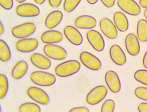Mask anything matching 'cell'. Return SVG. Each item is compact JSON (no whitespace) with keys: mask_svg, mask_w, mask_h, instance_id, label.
Returning <instances> with one entry per match:
<instances>
[{"mask_svg":"<svg viewBox=\"0 0 147 112\" xmlns=\"http://www.w3.org/2000/svg\"><path fill=\"white\" fill-rule=\"evenodd\" d=\"M16 13L17 15L24 18H32L39 15L40 8L30 3H20L16 8Z\"/></svg>","mask_w":147,"mask_h":112,"instance_id":"9c48e42d","label":"cell"},{"mask_svg":"<svg viewBox=\"0 0 147 112\" xmlns=\"http://www.w3.org/2000/svg\"><path fill=\"white\" fill-rule=\"evenodd\" d=\"M105 82L109 90L117 93L121 89V82L118 74L114 70H109L105 74Z\"/></svg>","mask_w":147,"mask_h":112,"instance_id":"5bb4252c","label":"cell"},{"mask_svg":"<svg viewBox=\"0 0 147 112\" xmlns=\"http://www.w3.org/2000/svg\"><path fill=\"white\" fill-rule=\"evenodd\" d=\"M27 0H15V1H16L17 3H24V2H26Z\"/></svg>","mask_w":147,"mask_h":112,"instance_id":"7bdbcfd3","label":"cell"},{"mask_svg":"<svg viewBox=\"0 0 147 112\" xmlns=\"http://www.w3.org/2000/svg\"><path fill=\"white\" fill-rule=\"evenodd\" d=\"M107 93L108 90L106 86H96L87 93L86 102L89 105H97L106 98Z\"/></svg>","mask_w":147,"mask_h":112,"instance_id":"3957f363","label":"cell"},{"mask_svg":"<svg viewBox=\"0 0 147 112\" xmlns=\"http://www.w3.org/2000/svg\"><path fill=\"white\" fill-rule=\"evenodd\" d=\"M81 65L77 60H69L63 62L55 68V74L60 78H67L80 72Z\"/></svg>","mask_w":147,"mask_h":112,"instance_id":"6da1fadb","label":"cell"},{"mask_svg":"<svg viewBox=\"0 0 147 112\" xmlns=\"http://www.w3.org/2000/svg\"><path fill=\"white\" fill-rule=\"evenodd\" d=\"M62 0H48V3L50 7L53 8H57L60 6Z\"/></svg>","mask_w":147,"mask_h":112,"instance_id":"e575fe53","label":"cell"},{"mask_svg":"<svg viewBox=\"0 0 147 112\" xmlns=\"http://www.w3.org/2000/svg\"><path fill=\"white\" fill-rule=\"evenodd\" d=\"M86 38L88 42L95 51L100 52L104 50L105 42L99 32L90 29L86 34Z\"/></svg>","mask_w":147,"mask_h":112,"instance_id":"ba28073f","label":"cell"},{"mask_svg":"<svg viewBox=\"0 0 147 112\" xmlns=\"http://www.w3.org/2000/svg\"><path fill=\"white\" fill-rule=\"evenodd\" d=\"M36 30V27L34 23L27 22L14 26L11 29V34L15 38L21 39L33 35Z\"/></svg>","mask_w":147,"mask_h":112,"instance_id":"277c9868","label":"cell"},{"mask_svg":"<svg viewBox=\"0 0 147 112\" xmlns=\"http://www.w3.org/2000/svg\"><path fill=\"white\" fill-rule=\"evenodd\" d=\"M109 56L113 63L117 66H122L126 63L127 57L120 46L115 44L109 49Z\"/></svg>","mask_w":147,"mask_h":112,"instance_id":"2e32d148","label":"cell"},{"mask_svg":"<svg viewBox=\"0 0 147 112\" xmlns=\"http://www.w3.org/2000/svg\"><path fill=\"white\" fill-rule=\"evenodd\" d=\"M87 2L90 4V5H95L96 3H98V2L99 1V0H86Z\"/></svg>","mask_w":147,"mask_h":112,"instance_id":"60d3db41","label":"cell"},{"mask_svg":"<svg viewBox=\"0 0 147 112\" xmlns=\"http://www.w3.org/2000/svg\"><path fill=\"white\" fill-rule=\"evenodd\" d=\"M18 111L20 112H41L39 105L33 102H26L21 104L18 107Z\"/></svg>","mask_w":147,"mask_h":112,"instance_id":"484cf974","label":"cell"},{"mask_svg":"<svg viewBox=\"0 0 147 112\" xmlns=\"http://www.w3.org/2000/svg\"><path fill=\"white\" fill-rule=\"evenodd\" d=\"M39 46V41L35 38H24L18 40L15 44L16 49L21 53H28L35 51Z\"/></svg>","mask_w":147,"mask_h":112,"instance_id":"30bf717a","label":"cell"},{"mask_svg":"<svg viewBox=\"0 0 147 112\" xmlns=\"http://www.w3.org/2000/svg\"><path fill=\"white\" fill-rule=\"evenodd\" d=\"M9 82L7 76L3 74H0V99H5L8 92Z\"/></svg>","mask_w":147,"mask_h":112,"instance_id":"d4e9b609","label":"cell"},{"mask_svg":"<svg viewBox=\"0 0 147 112\" xmlns=\"http://www.w3.org/2000/svg\"><path fill=\"white\" fill-rule=\"evenodd\" d=\"M143 15H144V17L146 18V19L147 20V8H145V9L144 10Z\"/></svg>","mask_w":147,"mask_h":112,"instance_id":"b9f144b4","label":"cell"},{"mask_svg":"<svg viewBox=\"0 0 147 112\" xmlns=\"http://www.w3.org/2000/svg\"><path fill=\"white\" fill-rule=\"evenodd\" d=\"M137 36L140 41L146 42L147 41V20L140 19L137 24Z\"/></svg>","mask_w":147,"mask_h":112,"instance_id":"603a6c76","label":"cell"},{"mask_svg":"<svg viewBox=\"0 0 147 112\" xmlns=\"http://www.w3.org/2000/svg\"><path fill=\"white\" fill-rule=\"evenodd\" d=\"M63 33L67 40L73 45L80 46L83 44V36L76 27L67 25L64 27Z\"/></svg>","mask_w":147,"mask_h":112,"instance_id":"4fadbf2b","label":"cell"},{"mask_svg":"<svg viewBox=\"0 0 147 112\" xmlns=\"http://www.w3.org/2000/svg\"><path fill=\"white\" fill-rule=\"evenodd\" d=\"M101 3L103 4V5L105 7L110 8L114 7L116 0H100Z\"/></svg>","mask_w":147,"mask_h":112,"instance_id":"d6a6232c","label":"cell"},{"mask_svg":"<svg viewBox=\"0 0 147 112\" xmlns=\"http://www.w3.org/2000/svg\"><path fill=\"white\" fill-rule=\"evenodd\" d=\"M142 63H143V66L147 69V51L144 53V54L143 56Z\"/></svg>","mask_w":147,"mask_h":112,"instance_id":"8d00e7d4","label":"cell"},{"mask_svg":"<svg viewBox=\"0 0 147 112\" xmlns=\"http://www.w3.org/2000/svg\"><path fill=\"white\" fill-rule=\"evenodd\" d=\"M77 86L80 91L83 93L87 92L89 89V82L87 77L83 75H79L76 79Z\"/></svg>","mask_w":147,"mask_h":112,"instance_id":"4316f807","label":"cell"},{"mask_svg":"<svg viewBox=\"0 0 147 112\" xmlns=\"http://www.w3.org/2000/svg\"><path fill=\"white\" fill-rule=\"evenodd\" d=\"M0 5L3 9L11 10L14 6L13 0H0Z\"/></svg>","mask_w":147,"mask_h":112,"instance_id":"1f68e13d","label":"cell"},{"mask_svg":"<svg viewBox=\"0 0 147 112\" xmlns=\"http://www.w3.org/2000/svg\"><path fill=\"white\" fill-rule=\"evenodd\" d=\"M30 79L34 84L42 87L54 85L56 81V78L54 74L41 70L34 71L32 72Z\"/></svg>","mask_w":147,"mask_h":112,"instance_id":"7a4b0ae2","label":"cell"},{"mask_svg":"<svg viewBox=\"0 0 147 112\" xmlns=\"http://www.w3.org/2000/svg\"><path fill=\"white\" fill-rule=\"evenodd\" d=\"M138 111L140 112H147V102H142L138 105Z\"/></svg>","mask_w":147,"mask_h":112,"instance_id":"d590c367","label":"cell"},{"mask_svg":"<svg viewBox=\"0 0 147 112\" xmlns=\"http://www.w3.org/2000/svg\"><path fill=\"white\" fill-rule=\"evenodd\" d=\"M99 27L102 33L109 39H115L118 36V30L114 22L107 18L100 19Z\"/></svg>","mask_w":147,"mask_h":112,"instance_id":"8fae6325","label":"cell"},{"mask_svg":"<svg viewBox=\"0 0 147 112\" xmlns=\"http://www.w3.org/2000/svg\"><path fill=\"white\" fill-rule=\"evenodd\" d=\"M117 5L123 12L130 15L137 16L141 12L139 3L134 0H117Z\"/></svg>","mask_w":147,"mask_h":112,"instance_id":"7c38bea8","label":"cell"},{"mask_svg":"<svg viewBox=\"0 0 147 112\" xmlns=\"http://www.w3.org/2000/svg\"><path fill=\"white\" fill-rule=\"evenodd\" d=\"M134 95L138 99L147 101V87L140 86L136 88Z\"/></svg>","mask_w":147,"mask_h":112,"instance_id":"4dcf8cb0","label":"cell"},{"mask_svg":"<svg viewBox=\"0 0 147 112\" xmlns=\"http://www.w3.org/2000/svg\"><path fill=\"white\" fill-rule=\"evenodd\" d=\"M134 79L140 84L147 86V70L140 69L134 72Z\"/></svg>","mask_w":147,"mask_h":112,"instance_id":"f1b7e54d","label":"cell"},{"mask_svg":"<svg viewBox=\"0 0 147 112\" xmlns=\"http://www.w3.org/2000/svg\"><path fill=\"white\" fill-rule=\"evenodd\" d=\"M11 58V51L10 47L3 40H0V60L7 62Z\"/></svg>","mask_w":147,"mask_h":112,"instance_id":"cb8c5ba5","label":"cell"},{"mask_svg":"<svg viewBox=\"0 0 147 112\" xmlns=\"http://www.w3.org/2000/svg\"><path fill=\"white\" fill-rule=\"evenodd\" d=\"M74 24L78 29L90 30L96 26L97 21L93 16L85 14L77 17Z\"/></svg>","mask_w":147,"mask_h":112,"instance_id":"ac0fdd59","label":"cell"},{"mask_svg":"<svg viewBox=\"0 0 147 112\" xmlns=\"http://www.w3.org/2000/svg\"><path fill=\"white\" fill-rule=\"evenodd\" d=\"M113 21L117 30L122 33L127 32L129 28V21L126 15L121 12H116L113 15Z\"/></svg>","mask_w":147,"mask_h":112,"instance_id":"7402d4cb","label":"cell"},{"mask_svg":"<svg viewBox=\"0 0 147 112\" xmlns=\"http://www.w3.org/2000/svg\"><path fill=\"white\" fill-rule=\"evenodd\" d=\"M82 0H64L63 2V9L67 13L74 11L79 6Z\"/></svg>","mask_w":147,"mask_h":112,"instance_id":"83f0119b","label":"cell"},{"mask_svg":"<svg viewBox=\"0 0 147 112\" xmlns=\"http://www.w3.org/2000/svg\"><path fill=\"white\" fill-rule=\"evenodd\" d=\"M30 61L34 66L41 70H47L52 65L49 58L39 53H33L30 57Z\"/></svg>","mask_w":147,"mask_h":112,"instance_id":"e0dca14e","label":"cell"},{"mask_svg":"<svg viewBox=\"0 0 147 112\" xmlns=\"http://www.w3.org/2000/svg\"><path fill=\"white\" fill-rule=\"evenodd\" d=\"M26 93L30 99L38 104L45 105L50 102L49 95L39 87L35 86L29 87L28 88Z\"/></svg>","mask_w":147,"mask_h":112,"instance_id":"52a82bcc","label":"cell"},{"mask_svg":"<svg viewBox=\"0 0 147 112\" xmlns=\"http://www.w3.org/2000/svg\"><path fill=\"white\" fill-rule=\"evenodd\" d=\"M70 112H89V109L86 107H77L69 110Z\"/></svg>","mask_w":147,"mask_h":112,"instance_id":"836d02e7","label":"cell"},{"mask_svg":"<svg viewBox=\"0 0 147 112\" xmlns=\"http://www.w3.org/2000/svg\"><path fill=\"white\" fill-rule=\"evenodd\" d=\"M43 52L50 59L62 60L67 57L66 50L56 44H46L43 47Z\"/></svg>","mask_w":147,"mask_h":112,"instance_id":"5b68a950","label":"cell"},{"mask_svg":"<svg viewBox=\"0 0 147 112\" xmlns=\"http://www.w3.org/2000/svg\"><path fill=\"white\" fill-rule=\"evenodd\" d=\"M63 18V14L60 11H54L47 15L44 24L49 29H53L58 26Z\"/></svg>","mask_w":147,"mask_h":112,"instance_id":"ffe728a7","label":"cell"},{"mask_svg":"<svg viewBox=\"0 0 147 112\" xmlns=\"http://www.w3.org/2000/svg\"><path fill=\"white\" fill-rule=\"evenodd\" d=\"M80 63L86 67L87 69L98 71L100 70L102 66L100 60L97 57L87 51H83L80 54Z\"/></svg>","mask_w":147,"mask_h":112,"instance_id":"8992f818","label":"cell"},{"mask_svg":"<svg viewBox=\"0 0 147 112\" xmlns=\"http://www.w3.org/2000/svg\"><path fill=\"white\" fill-rule=\"evenodd\" d=\"M115 102L114 100L109 99L106 100L101 105V112H114L115 109Z\"/></svg>","mask_w":147,"mask_h":112,"instance_id":"f546056e","label":"cell"},{"mask_svg":"<svg viewBox=\"0 0 147 112\" xmlns=\"http://www.w3.org/2000/svg\"><path fill=\"white\" fill-rule=\"evenodd\" d=\"M125 48L128 53L132 56H136L140 51V40L137 35L133 33L127 34L125 40Z\"/></svg>","mask_w":147,"mask_h":112,"instance_id":"9a60e30c","label":"cell"},{"mask_svg":"<svg viewBox=\"0 0 147 112\" xmlns=\"http://www.w3.org/2000/svg\"><path fill=\"white\" fill-rule=\"evenodd\" d=\"M4 33H5V27H4L2 22L1 21V22H0V36H2Z\"/></svg>","mask_w":147,"mask_h":112,"instance_id":"f35d334b","label":"cell"},{"mask_svg":"<svg viewBox=\"0 0 147 112\" xmlns=\"http://www.w3.org/2000/svg\"><path fill=\"white\" fill-rule=\"evenodd\" d=\"M28 68L29 66L26 61H18L13 66L11 72V75L14 80H20L26 75L28 72Z\"/></svg>","mask_w":147,"mask_h":112,"instance_id":"44dd1931","label":"cell"},{"mask_svg":"<svg viewBox=\"0 0 147 112\" xmlns=\"http://www.w3.org/2000/svg\"><path fill=\"white\" fill-rule=\"evenodd\" d=\"M63 38V34L57 30L50 29L42 33L40 40L45 44H56L61 42Z\"/></svg>","mask_w":147,"mask_h":112,"instance_id":"d6986e66","label":"cell"},{"mask_svg":"<svg viewBox=\"0 0 147 112\" xmlns=\"http://www.w3.org/2000/svg\"><path fill=\"white\" fill-rule=\"evenodd\" d=\"M139 5L142 8H147V0H139Z\"/></svg>","mask_w":147,"mask_h":112,"instance_id":"74e56055","label":"cell"},{"mask_svg":"<svg viewBox=\"0 0 147 112\" xmlns=\"http://www.w3.org/2000/svg\"><path fill=\"white\" fill-rule=\"evenodd\" d=\"M34 1L35 2V3H36L37 5H41L44 4L47 0H34Z\"/></svg>","mask_w":147,"mask_h":112,"instance_id":"ab89813d","label":"cell"}]
</instances>
